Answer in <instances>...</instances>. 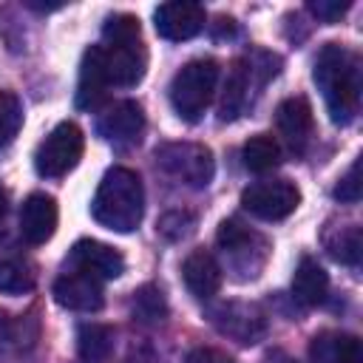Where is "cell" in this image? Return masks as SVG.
Returning <instances> with one entry per match:
<instances>
[{
    "mask_svg": "<svg viewBox=\"0 0 363 363\" xmlns=\"http://www.w3.org/2000/svg\"><path fill=\"white\" fill-rule=\"evenodd\" d=\"M312 79L323 94L329 119L335 125H349L360 111V91H363L360 57L340 43H326L315 57Z\"/></svg>",
    "mask_w": 363,
    "mask_h": 363,
    "instance_id": "cell-1",
    "label": "cell"
},
{
    "mask_svg": "<svg viewBox=\"0 0 363 363\" xmlns=\"http://www.w3.org/2000/svg\"><path fill=\"white\" fill-rule=\"evenodd\" d=\"M91 216L105 230L133 233L145 216V187L139 173L130 167H111L94 193Z\"/></svg>",
    "mask_w": 363,
    "mask_h": 363,
    "instance_id": "cell-2",
    "label": "cell"
},
{
    "mask_svg": "<svg viewBox=\"0 0 363 363\" xmlns=\"http://www.w3.org/2000/svg\"><path fill=\"white\" fill-rule=\"evenodd\" d=\"M218 82V62L213 57H196L184 62L170 79V105L184 122H199L213 102Z\"/></svg>",
    "mask_w": 363,
    "mask_h": 363,
    "instance_id": "cell-3",
    "label": "cell"
},
{
    "mask_svg": "<svg viewBox=\"0 0 363 363\" xmlns=\"http://www.w3.org/2000/svg\"><path fill=\"white\" fill-rule=\"evenodd\" d=\"M278 65L281 60L275 54H267V51H258L255 57H238L227 74V82H224V96H221V105H218V119L221 122H233L238 119L247 105L252 102V88L264 85L269 77L278 74Z\"/></svg>",
    "mask_w": 363,
    "mask_h": 363,
    "instance_id": "cell-4",
    "label": "cell"
},
{
    "mask_svg": "<svg viewBox=\"0 0 363 363\" xmlns=\"http://www.w3.org/2000/svg\"><path fill=\"white\" fill-rule=\"evenodd\" d=\"M216 241H218V250L227 258V269L235 272L238 281H250L264 269L267 255H269V241L261 233L250 230L244 221L224 218L218 224Z\"/></svg>",
    "mask_w": 363,
    "mask_h": 363,
    "instance_id": "cell-5",
    "label": "cell"
},
{
    "mask_svg": "<svg viewBox=\"0 0 363 363\" xmlns=\"http://www.w3.org/2000/svg\"><path fill=\"white\" fill-rule=\"evenodd\" d=\"M153 159L167 176H173L176 182L187 184V187H196V190L207 187L216 173L213 150L207 145H196V142H164L156 147Z\"/></svg>",
    "mask_w": 363,
    "mask_h": 363,
    "instance_id": "cell-6",
    "label": "cell"
},
{
    "mask_svg": "<svg viewBox=\"0 0 363 363\" xmlns=\"http://www.w3.org/2000/svg\"><path fill=\"white\" fill-rule=\"evenodd\" d=\"M85 136L77 122H60L37 147L34 153V170L43 179H62L68 170H74L82 159Z\"/></svg>",
    "mask_w": 363,
    "mask_h": 363,
    "instance_id": "cell-7",
    "label": "cell"
},
{
    "mask_svg": "<svg viewBox=\"0 0 363 363\" xmlns=\"http://www.w3.org/2000/svg\"><path fill=\"white\" fill-rule=\"evenodd\" d=\"M241 204L247 213L264 221H281L292 216L301 204V190L289 179H261L241 190Z\"/></svg>",
    "mask_w": 363,
    "mask_h": 363,
    "instance_id": "cell-8",
    "label": "cell"
},
{
    "mask_svg": "<svg viewBox=\"0 0 363 363\" xmlns=\"http://www.w3.org/2000/svg\"><path fill=\"white\" fill-rule=\"evenodd\" d=\"M210 320L216 323V329L221 335H227L244 346H252L267 335V315L255 303H244V301L218 303L216 309H210Z\"/></svg>",
    "mask_w": 363,
    "mask_h": 363,
    "instance_id": "cell-9",
    "label": "cell"
},
{
    "mask_svg": "<svg viewBox=\"0 0 363 363\" xmlns=\"http://www.w3.org/2000/svg\"><path fill=\"white\" fill-rule=\"evenodd\" d=\"M102 65L108 85L116 88H133L142 82L147 71V48L142 40H128V43H102L99 45Z\"/></svg>",
    "mask_w": 363,
    "mask_h": 363,
    "instance_id": "cell-10",
    "label": "cell"
},
{
    "mask_svg": "<svg viewBox=\"0 0 363 363\" xmlns=\"http://www.w3.org/2000/svg\"><path fill=\"white\" fill-rule=\"evenodd\" d=\"M142 130H145V113L142 105L133 99H119L96 116V133L113 147L136 145L142 139Z\"/></svg>",
    "mask_w": 363,
    "mask_h": 363,
    "instance_id": "cell-11",
    "label": "cell"
},
{
    "mask_svg": "<svg viewBox=\"0 0 363 363\" xmlns=\"http://www.w3.org/2000/svg\"><path fill=\"white\" fill-rule=\"evenodd\" d=\"M51 292H54V301L62 309H71V312H96L105 303L102 281L96 275H91V272H82V269L62 272L54 281Z\"/></svg>",
    "mask_w": 363,
    "mask_h": 363,
    "instance_id": "cell-12",
    "label": "cell"
},
{
    "mask_svg": "<svg viewBox=\"0 0 363 363\" xmlns=\"http://www.w3.org/2000/svg\"><path fill=\"white\" fill-rule=\"evenodd\" d=\"M204 20H207L204 6L190 3V0H170V3L156 6V11H153V26H156L159 37H164L170 43L196 37L204 28Z\"/></svg>",
    "mask_w": 363,
    "mask_h": 363,
    "instance_id": "cell-13",
    "label": "cell"
},
{
    "mask_svg": "<svg viewBox=\"0 0 363 363\" xmlns=\"http://www.w3.org/2000/svg\"><path fill=\"white\" fill-rule=\"evenodd\" d=\"M71 269H82V272H91L96 275L99 281H108V278H119L125 272V258L116 247L111 244H102V241H94V238H79L74 247H71Z\"/></svg>",
    "mask_w": 363,
    "mask_h": 363,
    "instance_id": "cell-14",
    "label": "cell"
},
{
    "mask_svg": "<svg viewBox=\"0 0 363 363\" xmlns=\"http://www.w3.org/2000/svg\"><path fill=\"white\" fill-rule=\"evenodd\" d=\"M275 125H278V133L284 136V142L295 153H303L312 139V130H315V116H312L309 99L301 94L284 99L275 111Z\"/></svg>",
    "mask_w": 363,
    "mask_h": 363,
    "instance_id": "cell-15",
    "label": "cell"
},
{
    "mask_svg": "<svg viewBox=\"0 0 363 363\" xmlns=\"http://www.w3.org/2000/svg\"><path fill=\"white\" fill-rule=\"evenodd\" d=\"M57 218H60L57 201L48 193H31L20 207V235L31 247H40L54 235Z\"/></svg>",
    "mask_w": 363,
    "mask_h": 363,
    "instance_id": "cell-16",
    "label": "cell"
},
{
    "mask_svg": "<svg viewBox=\"0 0 363 363\" xmlns=\"http://www.w3.org/2000/svg\"><path fill=\"white\" fill-rule=\"evenodd\" d=\"M182 281L187 286V292L199 301H210L224 281V272L218 267V261L207 252V250H193L184 264H182Z\"/></svg>",
    "mask_w": 363,
    "mask_h": 363,
    "instance_id": "cell-17",
    "label": "cell"
},
{
    "mask_svg": "<svg viewBox=\"0 0 363 363\" xmlns=\"http://www.w3.org/2000/svg\"><path fill=\"white\" fill-rule=\"evenodd\" d=\"M108 91V77H105V65H102V54L99 45L85 48L82 62H79V79H77V108L91 111L102 102Z\"/></svg>",
    "mask_w": 363,
    "mask_h": 363,
    "instance_id": "cell-18",
    "label": "cell"
},
{
    "mask_svg": "<svg viewBox=\"0 0 363 363\" xmlns=\"http://www.w3.org/2000/svg\"><path fill=\"white\" fill-rule=\"evenodd\" d=\"M312 363H363V346L349 332H320L309 343Z\"/></svg>",
    "mask_w": 363,
    "mask_h": 363,
    "instance_id": "cell-19",
    "label": "cell"
},
{
    "mask_svg": "<svg viewBox=\"0 0 363 363\" xmlns=\"http://www.w3.org/2000/svg\"><path fill=\"white\" fill-rule=\"evenodd\" d=\"M326 295H329L326 269L312 255H303L295 267V275H292V298L301 301L303 306H318L326 301Z\"/></svg>",
    "mask_w": 363,
    "mask_h": 363,
    "instance_id": "cell-20",
    "label": "cell"
},
{
    "mask_svg": "<svg viewBox=\"0 0 363 363\" xmlns=\"http://www.w3.org/2000/svg\"><path fill=\"white\" fill-rule=\"evenodd\" d=\"M244 167L252 173H269L281 164V145L272 133H255L241 147Z\"/></svg>",
    "mask_w": 363,
    "mask_h": 363,
    "instance_id": "cell-21",
    "label": "cell"
},
{
    "mask_svg": "<svg viewBox=\"0 0 363 363\" xmlns=\"http://www.w3.org/2000/svg\"><path fill=\"white\" fill-rule=\"evenodd\" d=\"M113 349V329L105 323H82L77 332V352L85 363H102L108 360Z\"/></svg>",
    "mask_w": 363,
    "mask_h": 363,
    "instance_id": "cell-22",
    "label": "cell"
},
{
    "mask_svg": "<svg viewBox=\"0 0 363 363\" xmlns=\"http://www.w3.org/2000/svg\"><path fill=\"white\" fill-rule=\"evenodd\" d=\"M326 250L335 261L346 264V267H357L360 264V252H363V238H360V227L357 224H346L340 227L332 238H326Z\"/></svg>",
    "mask_w": 363,
    "mask_h": 363,
    "instance_id": "cell-23",
    "label": "cell"
},
{
    "mask_svg": "<svg viewBox=\"0 0 363 363\" xmlns=\"http://www.w3.org/2000/svg\"><path fill=\"white\" fill-rule=\"evenodd\" d=\"M130 309H133V318H139L142 323H159V320L167 318V301H164V295L156 284L139 286L133 292Z\"/></svg>",
    "mask_w": 363,
    "mask_h": 363,
    "instance_id": "cell-24",
    "label": "cell"
},
{
    "mask_svg": "<svg viewBox=\"0 0 363 363\" xmlns=\"http://www.w3.org/2000/svg\"><path fill=\"white\" fill-rule=\"evenodd\" d=\"M34 289V272L20 258H0V292L23 295Z\"/></svg>",
    "mask_w": 363,
    "mask_h": 363,
    "instance_id": "cell-25",
    "label": "cell"
},
{
    "mask_svg": "<svg viewBox=\"0 0 363 363\" xmlns=\"http://www.w3.org/2000/svg\"><path fill=\"white\" fill-rule=\"evenodd\" d=\"M23 128V102L14 91H0V150L14 142Z\"/></svg>",
    "mask_w": 363,
    "mask_h": 363,
    "instance_id": "cell-26",
    "label": "cell"
},
{
    "mask_svg": "<svg viewBox=\"0 0 363 363\" xmlns=\"http://www.w3.org/2000/svg\"><path fill=\"white\" fill-rule=\"evenodd\" d=\"M128 40H142L139 17L128 14V11L111 14L102 26V43H128Z\"/></svg>",
    "mask_w": 363,
    "mask_h": 363,
    "instance_id": "cell-27",
    "label": "cell"
},
{
    "mask_svg": "<svg viewBox=\"0 0 363 363\" xmlns=\"http://www.w3.org/2000/svg\"><path fill=\"white\" fill-rule=\"evenodd\" d=\"M332 196H335V201H340V204H357V201H360V196H363L360 159H354V162H352V167L337 179V184H335Z\"/></svg>",
    "mask_w": 363,
    "mask_h": 363,
    "instance_id": "cell-28",
    "label": "cell"
},
{
    "mask_svg": "<svg viewBox=\"0 0 363 363\" xmlns=\"http://www.w3.org/2000/svg\"><path fill=\"white\" fill-rule=\"evenodd\" d=\"M193 224H196V218H193L190 213H184V210H170V213H164V216L159 218L156 230H159L167 241H179V238H184V235L193 233Z\"/></svg>",
    "mask_w": 363,
    "mask_h": 363,
    "instance_id": "cell-29",
    "label": "cell"
},
{
    "mask_svg": "<svg viewBox=\"0 0 363 363\" xmlns=\"http://www.w3.org/2000/svg\"><path fill=\"white\" fill-rule=\"evenodd\" d=\"M349 0H312L306 9L320 20V23H337L349 11Z\"/></svg>",
    "mask_w": 363,
    "mask_h": 363,
    "instance_id": "cell-30",
    "label": "cell"
},
{
    "mask_svg": "<svg viewBox=\"0 0 363 363\" xmlns=\"http://www.w3.org/2000/svg\"><path fill=\"white\" fill-rule=\"evenodd\" d=\"M187 363H235V360L218 349H193Z\"/></svg>",
    "mask_w": 363,
    "mask_h": 363,
    "instance_id": "cell-31",
    "label": "cell"
},
{
    "mask_svg": "<svg viewBox=\"0 0 363 363\" xmlns=\"http://www.w3.org/2000/svg\"><path fill=\"white\" fill-rule=\"evenodd\" d=\"M6 213H9V193H6V187L0 184V233H3V218H6Z\"/></svg>",
    "mask_w": 363,
    "mask_h": 363,
    "instance_id": "cell-32",
    "label": "cell"
},
{
    "mask_svg": "<svg viewBox=\"0 0 363 363\" xmlns=\"http://www.w3.org/2000/svg\"><path fill=\"white\" fill-rule=\"evenodd\" d=\"M3 332H6V315L0 312V340H3Z\"/></svg>",
    "mask_w": 363,
    "mask_h": 363,
    "instance_id": "cell-33",
    "label": "cell"
},
{
    "mask_svg": "<svg viewBox=\"0 0 363 363\" xmlns=\"http://www.w3.org/2000/svg\"><path fill=\"white\" fill-rule=\"evenodd\" d=\"M281 363H298V360H281Z\"/></svg>",
    "mask_w": 363,
    "mask_h": 363,
    "instance_id": "cell-34",
    "label": "cell"
}]
</instances>
